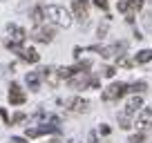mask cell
<instances>
[{
	"label": "cell",
	"mask_w": 152,
	"mask_h": 143,
	"mask_svg": "<svg viewBox=\"0 0 152 143\" xmlns=\"http://www.w3.org/2000/svg\"><path fill=\"white\" fill-rule=\"evenodd\" d=\"M7 34H9V40L5 43V47L9 49V52H20L25 38H27V31H25L23 27H18V25L9 23V25H7Z\"/></svg>",
	"instance_id": "obj_1"
},
{
	"label": "cell",
	"mask_w": 152,
	"mask_h": 143,
	"mask_svg": "<svg viewBox=\"0 0 152 143\" xmlns=\"http://www.w3.org/2000/svg\"><path fill=\"white\" fill-rule=\"evenodd\" d=\"M43 11L47 14V18L52 20L54 25H58V27H69V25H72V16H69V11L63 9V7H58V5H47Z\"/></svg>",
	"instance_id": "obj_2"
},
{
	"label": "cell",
	"mask_w": 152,
	"mask_h": 143,
	"mask_svg": "<svg viewBox=\"0 0 152 143\" xmlns=\"http://www.w3.org/2000/svg\"><path fill=\"white\" fill-rule=\"evenodd\" d=\"M125 47H128L125 43H114L110 47H90V52H99L103 58H116L125 52Z\"/></svg>",
	"instance_id": "obj_3"
},
{
	"label": "cell",
	"mask_w": 152,
	"mask_h": 143,
	"mask_svg": "<svg viewBox=\"0 0 152 143\" xmlns=\"http://www.w3.org/2000/svg\"><path fill=\"white\" fill-rule=\"evenodd\" d=\"M72 9H74V18L81 25L87 23V18H90V2H87V0H74V2H72Z\"/></svg>",
	"instance_id": "obj_4"
},
{
	"label": "cell",
	"mask_w": 152,
	"mask_h": 143,
	"mask_svg": "<svg viewBox=\"0 0 152 143\" xmlns=\"http://www.w3.org/2000/svg\"><path fill=\"white\" fill-rule=\"evenodd\" d=\"M125 92H128V85H125V83H112V85L103 92V101H105V103L116 101V98H121Z\"/></svg>",
	"instance_id": "obj_5"
},
{
	"label": "cell",
	"mask_w": 152,
	"mask_h": 143,
	"mask_svg": "<svg viewBox=\"0 0 152 143\" xmlns=\"http://www.w3.org/2000/svg\"><path fill=\"white\" fill-rule=\"evenodd\" d=\"M90 81L92 76L87 72H76L74 76H69V87L72 90H85V87H90Z\"/></svg>",
	"instance_id": "obj_6"
},
{
	"label": "cell",
	"mask_w": 152,
	"mask_h": 143,
	"mask_svg": "<svg viewBox=\"0 0 152 143\" xmlns=\"http://www.w3.org/2000/svg\"><path fill=\"white\" fill-rule=\"evenodd\" d=\"M31 38L38 40V43H52L54 29L52 27H43V25H36V29L31 31Z\"/></svg>",
	"instance_id": "obj_7"
},
{
	"label": "cell",
	"mask_w": 152,
	"mask_h": 143,
	"mask_svg": "<svg viewBox=\"0 0 152 143\" xmlns=\"http://www.w3.org/2000/svg\"><path fill=\"white\" fill-rule=\"evenodd\" d=\"M56 130H58L56 123H40L38 128H29V130H27V136H29V139L45 136V134H52V132H56Z\"/></svg>",
	"instance_id": "obj_8"
},
{
	"label": "cell",
	"mask_w": 152,
	"mask_h": 143,
	"mask_svg": "<svg viewBox=\"0 0 152 143\" xmlns=\"http://www.w3.org/2000/svg\"><path fill=\"white\" fill-rule=\"evenodd\" d=\"M90 107H92L90 101H87V98H81V96H76V98L69 101V112H74V114H85Z\"/></svg>",
	"instance_id": "obj_9"
},
{
	"label": "cell",
	"mask_w": 152,
	"mask_h": 143,
	"mask_svg": "<svg viewBox=\"0 0 152 143\" xmlns=\"http://www.w3.org/2000/svg\"><path fill=\"white\" fill-rule=\"evenodd\" d=\"M25 101H27V96H25V92L18 87V83H11L9 85V103L11 105H23Z\"/></svg>",
	"instance_id": "obj_10"
},
{
	"label": "cell",
	"mask_w": 152,
	"mask_h": 143,
	"mask_svg": "<svg viewBox=\"0 0 152 143\" xmlns=\"http://www.w3.org/2000/svg\"><path fill=\"white\" fill-rule=\"evenodd\" d=\"M150 125H152V110H150V107H145V110H141V112H139L137 128L145 130V128H150Z\"/></svg>",
	"instance_id": "obj_11"
},
{
	"label": "cell",
	"mask_w": 152,
	"mask_h": 143,
	"mask_svg": "<svg viewBox=\"0 0 152 143\" xmlns=\"http://www.w3.org/2000/svg\"><path fill=\"white\" fill-rule=\"evenodd\" d=\"M25 83H27V87H31V90H38V85L43 83V72H29L27 76H25Z\"/></svg>",
	"instance_id": "obj_12"
},
{
	"label": "cell",
	"mask_w": 152,
	"mask_h": 143,
	"mask_svg": "<svg viewBox=\"0 0 152 143\" xmlns=\"http://www.w3.org/2000/svg\"><path fill=\"white\" fill-rule=\"evenodd\" d=\"M18 56L23 58L25 63H38L40 54H38L36 49H31V47H29V49H20V52H18Z\"/></svg>",
	"instance_id": "obj_13"
},
{
	"label": "cell",
	"mask_w": 152,
	"mask_h": 143,
	"mask_svg": "<svg viewBox=\"0 0 152 143\" xmlns=\"http://www.w3.org/2000/svg\"><path fill=\"white\" fill-rule=\"evenodd\" d=\"M141 105H143V98H141V96H139V94L132 96V98L125 103V114H132V112H137Z\"/></svg>",
	"instance_id": "obj_14"
},
{
	"label": "cell",
	"mask_w": 152,
	"mask_h": 143,
	"mask_svg": "<svg viewBox=\"0 0 152 143\" xmlns=\"http://www.w3.org/2000/svg\"><path fill=\"white\" fill-rule=\"evenodd\" d=\"M152 61V49H141V52L134 56V63L137 65H145V63Z\"/></svg>",
	"instance_id": "obj_15"
},
{
	"label": "cell",
	"mask_w": 152,
	"mask_h": 143,
	"mask_svg": "<svg viewBox=\"0 0 152 143\" xmlns=\"http://www.w3.org/2000/svg\"><path fill=\"white\" fill-rule=\"evenodd\" d=\"M143 90H148V83H145V81H139V83L128 85V92H134V94H141Z\"/></svg>",
	"instance_id": "obj_16"
},
{
	"label": "cell",
	"mask_w": 152,
	"mask_h": 143,
	"mask_svg": "<svg viewBox=\"0 0 152 143\" xmlns=\"http://www.w3.org/2000/svg\"><path fill=\"white\" fill-rule=\"evenodd\" d=\"M119 125H121L123 130H130V128H132V121H130V114H125V112H123V114H119Z\"/></svg>",
	"instance_id": "obj_17"
},
{
	"label": "cell",
	"mask_w": 152,
	"mask_h": 143,
	"mask_svg": "<svg viewBox=\"0 0 152 143\" xmlns=\"http://www.w3.org/2000/svg\"><path fill=\"white\" fill-rule=\"evenodd\" d=\"M43 16H45L43 7H36V9L31 11V20H34V23H36V25H40V23H43Z\"/></svg>",
	"instance_id": "obj_18"
},
{
	"label": "cell",
	"mask_w": 152,
	"mask_h": 143,
	"mask_svg": "<svg viewBox=\"0 0 152 143\" xmlns=\"http://www.w3.org/2000/svg\"><path fill=\"white\" fill-rule=\"evenodd\" d=\"M56 74H58V78H69V76H74V69L72 67H58Z\"/></svg>",
	"instance_id": "obj_19"
},
{
	"label": "cell",
	"mask_w": 152,
	"mask_h": 143,
	"mask_svg": "<svg viewBox=\"0 0 152 143\" xmlns=\"http://www.w3.org/2000/svg\"><path fill=\"white\" fill-rule=\"evenodd\" d=\"M143 2H145V0H128V5H130V14H132V11H137V9H141Z\"/></svg>",
	"instance_id": "obj_20"
},
{
	"label": "cell",
	"mask_w": 152,
	"mask_h": 143,
	"mask_svg": "<svg viewBox=\"0 0 152 143\" xmlns=\"http://www.w3.org/2000/svg\"><path fill=\"white\" fill-rule=\"evenodd\" d=\"M116 7H119V11H121V14H130V5H128V0H121V2H119Z\"/></svg>",
	"instance_id": "obj_21"
},
{
	"label": "cell",
	"mask_w": 152,
	"mask_h": 143,
	"mask_svg": "<svg viewBox=\"0 0 152 143\" xmlns=\"http://www.w3.org/2000/svg\"><path fill=\"white\" fill-rule=\"evenodd\" d=\"M143 139H145V134H143V132L132 134V136H130V143H143Z\"/></svg>",
	"instance_id": "obj_22"
},
{
	"label": "cell",
	"mask_w": 152,
	"mask_h": 143,
	"mask_svg": "<svg viewBox=\"0 0 152 143\" xmlns=\"http://www.w3.org/2000/svg\"><path fill=\"white\" fill-rule=\"evenodd\" d=\"M25 119H27V116H25L23 112H18V114H14V119H11V125H16V123H23Z\"/></svg>",
	"instance_id": "obj_23"
},
{
	"label": "cell",
	"mask_w": 152,
	"mask_h": 143,
	"mask_svg": "<svg viewBox=\"0 0 152 143\" xmlns=\"http://www.w3.org/2000/svg\"><path fill=\"white\" fill-rule=\"evenodd\" d=\"M114 74H116V67H112V65H110V67H105V69H103V76H107V78H112Z\"/></svg>",
	"instance_id": "obj_24"
},
{
	"label": "cell",
	"mask_w": 152,
	"mask_h": 143,
	"mask_svg": "<svg viewBox=\"0 0 152 143\" xmlns=\"http://www.w3.org/2000/svg\"><path fill=\"white\" fill-rule=\"evenodd\" d=\"M0 119H2V123H7V125H11V119H9V114H7L5 110H0Z\"/></svg>",
	"instance_id": "obj_25"
},
{
	"label": "cell",
	"mask_w": 152,
	"mask_h": 143,
	"mask_svg": "<svg viewBox=\"0 0 152 143\" xmlns=\"http://www.w3.org/2000/svg\"><path fill=\"white\" fill-rule=\"evenodd\" d=\"M94 5L99 9H107V0H94Z\"/></svg>",
	"instance_id": "obj_26"
},
{
	"label": "cell",
	"mask_w": 152,
	"mask_h": 143,
	"mask_svg": "<svg viewBox=\"0 0 152 143\" xmlns=\"http://www.w3.org/2000/svg\"><path fill=\"white\" fill-rule=\"evenodd\" d=\"M101 134H103V136H107L110 134V125H101V130H99Z\"/></svg>",
	"instance_id": "obj_27"
},
{
	"label": "cell",
	"mask_w": 152,
	"mask_h": 143,
	"mask_svg": "<svg viewBox=\"0 0 152 143\" xmlns=\"http://www.w3.org/2000/svg\"><path fill=\"white\" fill-rule=\"evenodd\" d=\"M11 143H27V139H20V136H11Z\"/></svg>",
	"instance_id": "obj_28"
},
{
	"label": "cell",
	"mask_w": 152,
	"mask_h": 143,
	"mask_svg": "<svg viewBox=\"0 0 152 143\" xmlns=\"http://www.w3.org/2000/svg\"><path fill=\"white\" fill-rule=\"evenodd\" d=\"M105 31H107V25H101L99 27V36H105Z\"/></svg>",
	"instance_id": "obj_29"
},
{
	"label": "cell",
	"mask_w": 152,
	"mask_h": 143,
	"mask_svg": "<svg viewBox=\"0 0 152 143\" xmlns=\"http://www.w3.org/2000/svg\"><path fill=\"white\" fill-rule=\"evenodd\" d=\"M90 143H99V139H96V132H90Z\"/></svg>",
	"instance_id": "obj_30"
},
{
	"label": "cell",
	"mask_w": 152,
	"mask_h": 143,
	"mask_svg": "<svg viewBox=\"0 0 152 143\" xmlns=\"http://www.w3.org/2000/svg\"><path fill=\"white\" fill-rule=\"evenodd\" d=\"M2 74H5V67H2V65H0V78H2Z\"/></svg>",
	"instance_id": "obj_31"
}]
</instances>
